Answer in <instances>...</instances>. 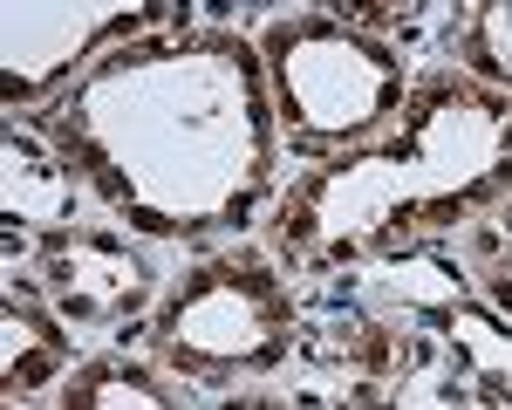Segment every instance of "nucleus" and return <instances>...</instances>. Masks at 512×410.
I'll return each instance as SVG.
<instances>
[{"label":"nucleus","mask_w":512,"mask_h":410,"mask_svg":"<svg viewBox=\"0 0 512 410\" xmlns=\"http://www.w3.org/2000/svg\"><path fill=\"white\" fill-rule=\"evenodd\" d=\"M512 178V110H499L485 89L437 76L417 96L410 117V171L390 151H362L321 171L308 199L287 205L274 240L287 260H321V253H362L355 240H383L396 219H444L451 205L431 185H458L465 199H492V185Z\"/></svg>","instance_id":"obj_1"},{"label":"nucleus","mask_w":512,"mask_h":410,"mask_svg":"<svg viewBox=\"0 0 512 410\" xmlns=\"http://www.w3.org/2000/svg\"><path fill=\"white\" fill-rule=\"evenodd\" d=\"M294 342V301L246 253H212L171 287L158 315V349L198 383H233L274 369Z\"/></svg>","instance_id":"obj_2"},{"label":"nucleus","mask_w":512,"mask_h":410,"mask_svg":"<svg viewBox=\"0 0 512 410\" xmlns=\"http://www.w3.org/2000/svg\"><path fill=\"white\" fill-rule=\"evenodd\" d=\"M267 62L280 76L287 130L308 151L349 144L403 103V69L335 21H280L274 41H267Z\"/></svg>","instance_id":"obj_3"},{"label":"nucleus","mask_w":512,"mask_h":410,"mask_svg":"<svg viewBox=\"0 0 512 410\" xmlns=\"http://www.w3.org/2000/svg\"><path fill=\"white\" fill-rule=\"evenodd\" d=\"M48 274V294L69 322H117V315H137L144 294H151V267L144 253H130L110 233H69V240L48 246L41 260Z\"/></svg>","instance_id":"obj_4"},{"label":"nucleus","mask_w":512,"mask_h":410,"mask_svg":"<svg viewBox=\"0 0 512 410\" xmlns=\"http://www.w3.org/2000/svg\"><path fill=\"white\" fill-rule=\"evenodd\" d=\"M7 397H28L41 376H55L62 369V328L41 322V308H28V301H14L7 308Z\"/></svg>","instance_id":"obj_5"},{"label":"nucleus","mask_w":512,"mask_h":410,"mask_svg":"<svg viewBox=\"0 0 512 410\" xmlns=\"http://www.w3.org/2000/svg\"><path fill=\"white\" fill-rule=\"evenodd\" d=\"M62 410H178V404L164 397L144 369H130V363H89L76 383H69Z\"/></svg>","instance_id":"obj_6"},{"label":"nucleus","mask_w":512,"mask_h":410,"mask_svg":"<svg viewBox=\"0 0 512 410\" xmlns=\"http://www.w3.org/2000/svg\"><path fill=\"white\" fill-rule=\"evenodd\" d=\"M465 62L492 82H512V0H492V7L465 14Z\"/></svg>","instance_id":"obj_7"},{"label":"nucleus","mask_w":512,"mask_h":410,"mask_svg":"<svg viewBox=\"0 0 512 410\" xmlns=\"http://www.w3.org/2000/svg\"><path fill=\"white\" fill-rule=\"evenodd\" d=\"M219 410H287V404H274V397H233V404H219Z\"/></svg>","instance_id":"obj_8"}]
</instances>
